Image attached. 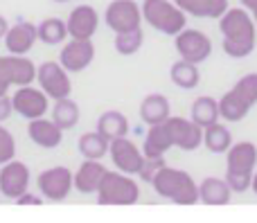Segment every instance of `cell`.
Instances as JSON below:
<instances>
[{
    "label": "cell",
    "instance_id": "8",
    "mask_svg": "<svg viewBox=\"0 0 257 223\" xmlns=\"http://www.w3.org/2000/svg\"><path fill=\"white\" fill-rule=\"evenodd\" d=\"M174 45H176V52L181 54V59L196 63V66L212 54V41L201 30H187V27L181 30L174 39Z\"/></svg>",
    "mask_w": 257,
    "mask_h": 223
},
{
    "label": "cell",
    "instance_id": "24",
    "mask_svg": "<svg viewBox=\"0 0 257 223\" xmlns=\"http://www.w3.org/2000/svg\"><path fill=\"white\" fill-rule=\"evenodd\" d=\"M219 117H221V113H219V102L217 99L203 95V97H196L194 102H192L190 120L194 122V124H199L201 129H205V126L219 122Z\"/></svg>",
    "mask_w": 257,
    "mask_h": 223
},
{
    "label": "cell",
    "instance_id": "20",
    "mask_svg": "<svg viewBox=\"0 0 257 223\" xmlns=\"http://www.w3.org/2000/svg\"><path fill=\"white\" fill-rule=\"evenodd\" d=\"M167 117H172V104H169V99L165 95L151 93L140 102V120L147 126L163 124Z\"/></svg>",
    "mask_w": 257,
    "mask_h": 223
},
{
    "label": "cell",
    "instance_id": "35",
    "mask_svg": "<svg viewBox=\"0 0 257 223\" xmlns=\"http://www.w3.org/2000/svg\"><path fill=\"white\" fill-rule=\"evenodd\" d=\"M16 203H18V205H41V203H43V198L36 196V194L25 192V194H21V196L16 198Z\"/></svg>",
    "mask_w": 257,
    "mask_h": 223
},
{
    "label": "cell",
    "instance_id": "37",
    "mask_svg": "<svg viewBox=\"0 0 257 223\" xmlns=\"http://www.w3.org/2000/svg\"><path fill=\"white\" fill-rule=\"evenodd\" d=\"M7 30H9V25H7V18L0 14V39H5V34H7Z\"/></svg>",
    "mask_w": 257,
    "mask_h": 223
},
{
    "label": "cell",
    "instance_id": "39",
    "mask_svg": "<svg viewBox=\"0 0 257 223\" xmlns=\"http://www.w3.org/2000/svg\"><path fill=\"white\" fill-rule=\"evenodd\" d=\"M52 3H68V0H52Z\"/></svg>",
    "mask_w": 257,
    "mask_h": 223
},
{
    "label": "cell",
    "instance_id": "10",
    "mask_svg": "<svg viewBox=\"0 0 257 223\" xmlns=\"http://www.w3.org/2000/svg\"><path fill=\"white\" fill-rule=\"evenodd\" d=\"M72 176L75 174L68 167H52L36 176V187L48 201H66L70 189L75 187Z\"/></svg>",
    "mask_w": 257,
    "mask_h": 223
},
{
    "label": "cell",
    "instance_id": "14",
    "mask_svg": "<svg viewBox=\"0 0 257 223\" xmlns=\"http://www.w3.org/2000/svg\"><path fill=\"white\" fill-rule=\"evenodd\" d=\"M14 113H18L25 120H36L48 113V95L41 88H32L30 86H18V90L12 95Z\"/></svg>",
    "mask_w": 257,
    "mask_h": 223
},
{
    "label": "cell",
    "instance_id": "13",
    "mask_svg": "<svg viewBox=\"0 0 257 223\" xmlns=\"http://www.w3.org/2000/svg\"><path fill=\"white\" fill-rule=\"evenodd\" d=\"M165 126H167L172 147H178L183 151H196L203 144V129L199 124H194L192 120H185V117H167Z\"/></svg>",
    "mask_w": 257,
    "mask_h": 223
},
{
    "label": "cell",
    "instance_id": "16",
    "mask_svg": "<svg viewBox=\"0 0 257 223\" xmlns=\"http://www.w3.org/2000/svg\"><path fill=\"white\" fill-rule=\"evenodd\" d=\"M66 25L70 39H93L99 27V14L90 5H79L70 12Z\"/></svg>",
    "mask_w": 257,
    "mask_h": 223
},
{
    "label": "cell",
    "instance_id": "3",
    "mask_svg": "<svg viewBox=\"0 0 257 223\" xmlns=\"http://www.w3.org/2000/svg\"><path fill=\"white\" fill-rule=\"evenodd\" d=\"M228 162H226V183L235 194H241L250 187L255 167H257V147L253 142H237L230 144L226 151Z\"/></svg>",
    "mask_w": 257,
    "mask_h": 223
},
{
    "label": "cell",
    "instance_id": "38",
    "mask_svg": "<svg viewBox=\"0 0 257 223\" xmlns=\"http://www.w3.org/2000/svg\"><path fill=\"white\" fill-rule=\"evenodd\" d=\"M250 189L255 192V196H257V171L253 174V180H250Z\"/></svg>",
    "mask_w": 257,
    "mask_h": 223
},
{
    "label": "cell",
    "instance_id": "2",
    "mask_svg": "<svg viewBox=\"0 0 257 223\" xmlns=\"http://www.w3.org/2000/svg\"><path fill=\"white\" fill-rule=\"evenodd\" d=\"M151 187H154V192L158 196L167 198L172 203H178V205H194V203H199V185L183 169H174V167L165 165L154 176Z\"/></svg>",
    "mask_w": 257,
    "mask_h": 223
},
{
    "label": "cell",
    "instance_id": "19",
    "mask_svg": "<svg viewBox=\"0 0 257 223\" xmlns=\"http://www.w3.org/2000/svg\"><path fill=\"white\" fill-rule=\"evenodd\" d=\"M27 135H30V140L36 144V147L54 149L61 144L63 129H59L54 120H45V115H43V117H36V120H30Z\"/></svg>",
    "mask_w": 257,
    "mask_h": 223
},
{
    "label": "cell",
    "instance_id": "36",
    "mask_svg": "<svg viewBox=\"0 0 257 223\" xmlns=\"http://www.w3.org/2000/svg\"><path fill=\"white\" fill-rule=\"evenodd\" d=\"M239 3H241V7L244 9H248V14L253 16V21L257 25V0H239Z\"/></svg>",
    "mask_w": 257,
    "mask_h": 223
},
{
    "label": "cell",
    "instance_id": "33",
    "mask_svg": "<svg viewBox=\"0 0 257 223\" xmlns=\"http://www.w3.org/2000/svg\"><path fill=\"white\" fill-rule=\"evenodd\" d=\"M165 165H167V162H165V156H158V158H147L145 156V162H142V169H140V174L138 176H140L145 183H151L154 176L158 174Z\"/></svg>",
    "mask_w": 257,
    "mask_h": 223
},
{
    "label": "cell",
    "instance_id": "25",
    "mask_svg": "<svg viewBox=\"0 0 257 223\" xmlns=\"http://www.w3.org/2000/svg\"><path fill=\"white\" fill-rule=\"evenodd\" d=\"M97 131L108 142L117 138H124L128 133V120L124 113H120V111H104L97 120Z\"/></svg>",
    "mask_w": 257,
    "mask_h": 223
},
{
    "label": "cell",
    "instance_id": "4",
    "mask_svg": "<svg viewBox=\"0 0 257 223\" xmlns=\"http://www.w3.org/2000/svg\"><path fill=\"white\" fill-rule=\"evenodd\" d=\"M257 104V72L244 75L221 99L219 113L226 122H241Z\"/></svg>",
    "mask_w": 257,
    "mask_h": 223
},
{
    "label": "cell",
    "instance_id": "30",
    "mask_svg": "<svg viewBox=\"0 0 257 223\" xmlns=\"http://www.w3.org/2000/svg\"><path fill=\"white\" fill-rule=\"evenodd\" d=\"M36 32H39V41H43L45 45H59L68 39V25L61 18H45L43 23L36 25Z\"/></svg>",
    "mask_w": 257,
    "mask_h": 223
},
{
    "label": "cell",
    "instance_id": "15",
    "mask_svg": "<svg viewBox=\"0 0 257 223\" xmlns=\"http://www.w3.org/2000/svg\"><path fill=\"white\" fill-rule=\"evenodd\" d=\"M93 59H95V45L90 39H70L61 48V54H59V63L70 75L86 70L93 63Z\"/></svg>",
    "mask_w": 257,
    "mask_h": 223
},
{
    "label": "cell",
    "instance_id": "18",
    "mask_svg": "<svg viewBox=\"0 0 257 223\" xmlns=\"http://www.w3.org/2000/svg\"><path fill=\"white\" fill-rule=\"evenodd\" d=\"M106 171L108 169L99 160H88V158H84V162H81L79 169H77L75 176H72L75 189L81 194H97Z\"/></svg>",
    "mask_w": 257,
    "mask_h": 223
},
{
    "label": "cell",
    "instance_id": "32",
    "mask_svg": "<svg viewBox=\"0 0 257 223\" xmlns=\"http://www.w3.org/2000/svg\"><path fill=\"white\" fill-rule=\"evenodd\" d=\"M16 158V140H14L12 131H7L0 124V165L14 160Z\"/></svg>",
    "mask_w": 257,
    "mask_h": 223
},
{
    "label": "cell",
    "instance_id": "1",
    "mask_svg": "<svg viewBox=\"0 0 257 223\" xmlns=\"http://www.w3.org/2000/svg\"><path fill=\"white\" fill-rule=\"evenodd\" d=\"M219 21V32H221L223 41L221 48L230 59H244L248 57L257 45V25L248 9L244 7H228Z\"/></svg>",
    "mask_w": 257,
    "mask_h": 223
},
{
    "label": "cell",
    "instance_id": "27",
    "mask_svg": "<svg viewBox=\"0 0 257 223\" xmlns=\"http://www.w3.org/2000/svg\"><path fill=\"white\" fill-rule=\"evenodd\" d=\"M81 117V111L77 106V102H72L70 97H63V99H54V106H52V120L57 122L59 129L68 131V129H75L77 122Z\"/></svg>",
    "mask_w": 257,
    "mask_h": 223
},
{
    "label": "cell",
    "instance_id": "5",
    "mask_svg": "<svg viewBox=\"0 0 257 223\" xmlns=\"http://www.w3.org/2000/svg\"><path fill=\"white\" fill-rule=\"evenodd\" d=\"M142 21L149 23L156 32L167 36H176L181 30H185L187 14L169 0H145L142 3Z\"/></svg>",
    "mask_w": 257,
    "mask_h": 223
},
{
    "label": "cell",
    "instance_id": "23",
    "mask_svg": "<svg viewBox=\"0 0 257 223\" xmlns=\"http://www.w3.org/2000/svg\"><path fill=\"white\" fill-rule=\"evenodd\" d=\"M169 149H172V140H169L165 122L149 126V131L145 135V144H142V153L147 158H158V156H165Z\"/></svg>",
    "mask_w": 257,
    "mask_h": 223
},
{
    "label": "cell",
    "instance_id": "34",
    "mask_svg": "<svg viewBox=\"0 0 257 223\" xmlns=\"http://www.w3.org/2000/svg\"><path fill=\"white\" fill-rule=\"evenodd\" d=\"M14 113V104H12V97H7V95H0V124H3L5 120H9Z\"/></svg>",
    "mask_w": 257,
    "mask_h": 223
},
{
    "label": "cell",
    "instance_id": "31",
    "mask_svg": "<svg viewBox=\"0 0 257 223\" xmlns=\"http://www.w3.org/2000/svg\"><path fill=\"white\" fill-rule=\"evenodd\" d=\"M145 43V34L142 30H131V32H122V34H115V52L122 54V57H133L138 50Z\"/></svg>",
    "mask_w": 257,
    "mask_h": 223
},
{
    "label": "cell",
    "instance_id": "12",
    "mask_svg": "<svg viewBox=\"0 0 257 223\" xmlns=\"http://www.w3.org/2000/svg\"><path fill=\"white\" fill-rule=\"evenodd\" d=\"M32 174L30 167L21 160H9L0 165V194L5 198H14L16 201L21 194L30 189Z\"/></svg>",
    "mask_w": 257,
    "mask_h": 223
},
{
    "label": "cell",
    "instance_id": "17",
    "mask_svg": "<svg viewBox=\"0 0 257 223\" xmlns=\"http://www.w3.org/2000/svg\"><path fill=\"white\" fill-rule=\"evenodd\" d=\"M3 41H5V48H7L9 54H27L34 48L36 41H39V32H36L34 23L18 21L7 30Z\"/></svg>",
    "mask_w": 257,
    "mask_h": 223
},
{
    "label": "cell",
    "instance_id": "11",
    "mask_svg": "<svg viewBox=\"0 0 257 223\" xmlns=\"http://www.w3.org/2000/svg\"><path fill=\"white\" fill-rule=\"evenodd\" d=\"M108 156H111L115 169L124 171V174H128V176L140 174L142 162H145V153H142V149H138V144L133 142V140H128L126 135L124 138L111 140V144H108Z\"/></svg>",
    "mask_w": 257,
    "mask_h": 223
},
{
    "label": "cell",
    "instance_id": "9",
    "mask_svg": "<svg viewBox=\"0 0 257 223\" xmlns=\"http://www.w3.org/2000/svg\"><path fill=\"white\" fill-rule=\"evenodd\" d=\"M104 21H106L108 30H113L115 34L131 32L140 27L142 9L136 0H113L104 12Z\"/></svg>",
    "mask_w": 257,
    "mask_h": 223
},
{
    "label": "cell",
    "instance_id": "7",
    "mask_svg": "<svg viewBox=\"0 0 257 223\" xmlns=\"http://www.w3.org/2000/svg\"><path fill=\"white\" fill-rule=\"evenodd\" d=\"M36 81H39L41 90H43L50 99L70 97V93H72L70 72H68L59 61L41 63V66L36 68Z\"/></svg>",
    "mask_w": 257,
    "mask_h": 223
},
{
    "label": "cell",
    "instance_id": "29",
    "mask_svg": "<svg viewBox=\"0 0 257 223\" xmlns=\"http://www.w3.org/2000/svg\"><path fill=\"white\" fill-rule=\"evenodd\" d=\"M108 144L111 142H108L99 131H90V133H84L79 138L77 149H79V153L84 158H88V160H102L108 153Z\"/></svg>",
    "mask_w": 257,
    "mask_h": 223
},
{
    "label": "cell",
    "instance_id": "28",
    "mask_svg": "<svg viewBox=\"0 0 257 223\" xmlns=\"http://www.w3.org/2000/svg\"><path fill=\"white\" fill-rule=\"evenodd\" d=\"M203 144L208 147V151H212V153H226L232 144L230 129L223 126V124H219V122L205 126L203 129Z\"/></svg>",
    "mask_w": 257,
    "mask_h": 223
},
{
    "label": "cell",
    "instance_id": "6",
    "mask_svg": "<svg viewBox=\"0 0 257 223\" xmlns=\"http://www.w3.org/2000/svg\"><path fill=\"white\" fill-rule=\"evenodd\" d=\"M140 201V185L124 171H106L97 189L99 205H136Z\"/></svg>",
    "mask_w": 257,
    "mask_h": 223
},
{
    "label": "cell",
    "instance_id": "22",
    "mask_svg": "<svg viewBox=\"0 0 257 223\" xmlns=\"http://www.w3.org/2000/svg\"><path fill=\"white\" fill-rule=\"evenodd\" d=\"M185 14L196 18H219L228 9V0H174Z\"/></svg>",
    "mask_w": 257,
    "mask_h": 223
},
{
    "label": "cell",
    "instance_id": "26",
    "mask_svg": "<svg viewBox=\"0 0 257 223\" xmlns=\"http://www.w3.org/2000/svg\"><path fill=\"white\" fill-rule=\"evenodd\" d=\"M169 79H172L174 86H178V88H183V90H194L196 86L201 84L199 66L181 59V61H176L169 68Z\"/></svg>",
    "mask_w": 257,
    "mask_h": 223
},
{
    "label": "cell",
    "instance_id": "21",
    "mask_svg": "<svg viewBox=\"0 0 257 223\" xmlns=\"http://www.w3.org/2000/svg\"><path fill=\"white\" fill-rule=\"evenodd\" d=\"M232 196L230 185L226 183V178H210L201 180L199 185V203L203 205H228Z\"/></svg>",
    "mask_w": 257,
    "mask_h": 223
}]
</instances>
